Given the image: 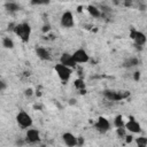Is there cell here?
Returning a JSON list of instances; mask_svg holds the SVG:
<instances>
[{
	"label": "cell",
	"instance_id": "4316f807",
	"mask_svg": "<svg viewBox=\"0 0 147 147\" xmlns=\"http://www.w3.org/2000/svg\"><path fill=\"white\" fill-rule=\"evenodd\" d=\"M76 103V99H70V105H75Z\"/></svg>",
	"mask_w": 147,
	"mask_h": 147
},
{
	"label": "cell",
	"instance_id": "ffe728a7",
	"mask_svg": "<svg viewBox=\"0 0 147 147\" xmlns=\"http://www.w3.org/2000/svg\"><path fill=\"white\" fill-rule=\"evenodd\" d=\"M136 142H137L138 146L145 147V146H147V138H145V137H139V138L136 139Z\"/></svg>",
	"mask_w": 147,
	"mask_h": 147
},
{
	"label": "cell",
	"instance_id": "83f0119b",
	"mask_svg": "<svg viewBox=\"0 0 147 147\" xmlns=\"http://www.w3.org/2000/svg\"><path fill=\"white\" fill-rule=\"evenodd\" d=\"M115 1H117V0H115Z\"/></svg>",
	"mask_w": 147,
	"mask_h": 147
},
{
	"label": "cell",
	"instance_id": "d6986e66",
	"mask_svg": "<svg viewBox=\"0 0 147 147\" xmlns=\"http://www.w3.org/2000/svg\"><path fill=\"white\" fill-rule=\"evenodd\" d=\"M74 85H75V87L77 90H80V91L85 90V83H84L83 79H76L75 83H74Z\"/></svg>",
	"mask_w": 147,
	"mask_h": 147
},
{
	"label": "cell",
	"instance_id": "9c48e42d",
	"mask_svg": "<svg viewBox=\"0 0 147 147\" xmlns=\"http://www.w3.org/2000/svg\"><path fill=\"white\" fill-rule=\"evenodd\" d=\"M25 139L30 144H37L40 141V133L36 129H29L25 133Z\"/></svg>",
	"mask_w": 147,
	"mask_h": 147
},
{
	"label": "cell",
	"instance_id": "8fae6325",
	"mask_svg": "<svg viewBox=\"0 0 147 147\" xmlns=\"http://www.w3.org/2000/svg\"><path fill=\"white\" fill-rule=\"evenodd\" d=\"M60 63L67 65V67H70V68H75L76 67V61L72 56V54H69V53H63L60 57Z\"/></svg>",
	"mask_w": 147,
	"mask_h": 147
},
{
	"label": "cell",
	"instance_id": "44dd1931",
	"mask_svg": "<svg viewBox=\"0 0 147 147\" xmlns=\"http://www.w3.org/2000/svg\"><path fill=\"white\" fill-rule=\"evenodd\" d=\"M30 2L33 6H45L49 3V0H31Z\"/></svg>",
	"mask_w": 147,
	"mask_h": 147
},
{
	"label": "cell",
	"instance_id": "d4e9b609",
	"mask_svg": "<svg viewBox=\"0 0 147 147\" xmlns=\"http://www.w3.org/2000/svg\"><path fill=\"white\" fill-rule=\"evenodd\" d=\"M140 78V72L139 71H136L134 72V80H138Z\"/></svg>",
	"mask_w": 147,
	"mask_h": 147
},
{
	"label": "cell",
	"instance_id": "9a60e30c",
	"mask_svg": "<svg viewBox=\"0 0 147 147\" xmlns=\"http://www.w3.org/2000/svg\"><path fill=\"white\" fill-rule=\"evenodd\" d=\"M5 8H6V10L9 11V13H16V11H18V10L21 9V7H20L17 3H15V2H7V3L5 5Z\"/></svg>",
	"mask_w": 147,
	"mask_h": 147
},
{
	"label": "cell",
	"instance_id": "484cf974",
	"mask_svg": "<svg viewBox=\"0 0 147 147\" xmlns=\"http://www.w3.org/2000/svg\"><path fill=\"white\" fill-rule=\"evenodd\" d=\"M125 138H126V142H131L132 141V136H125Z\"/></svg>",
	"mask_w": 147,
	"mask_h": 147
},
{
	"label": "cell",
	"instance_id": "7a4b0ae2",
	"mask_svg": "<svg viewBox=\"0 0 147 147\" xmlns=\"http://www.w3.org/2000/svg\"><path fill=\"white\" fill-rule=\"evenodd\" d=\"M54 70H55L56 75L59 76V78H60L64 84L70 79L71 74H72V68L67 67V65H64V64H62V63H57V64H55Z\"/></svg>",
	"mask_w": 147,
	"mask_h": 147
},
{
	"label": "cell",
	"instance_id": "2e32d148",
	"mask_svg": "<svg viewBox=\"0 0 147 147\" xmlns=\"http://www.w3.org/2000/svg\"><path fill=\"white\" fill-rule=\"evenodd\" d=\"M138 64H139V60L137 57H130V59L125 60L124 63H123V65L125 68H132V67H136Z\"/></svg>",
	"mask_w": 147,
	"mask_h": 147
},
{
	"label": "cell",
	"instance_id": "5b68a950",
	"mask_svg": "<svg viewBox=\"0 0 147 147\" xmlns=\"http://www.w3.org/2000/svg\"><path fill=\"white\" fill-rule=\"evenodd\" d=\"M94 127H95V130H96L98 132H100V133H106V132H108V131L110 130V123H109V121H108L106 117L100 116V117L96 119V122L94 123Z\"/></svg>",
	"mask_w": 147,
	"mask_h": 147
},
{
	"label": "cell",
	"instance_id": "3957f363",
	"mask_svg": "<svg viewBox=\"0 0 147 147\" xmlns=\"http://www.w3.org/2000/svg\"><path fill=\"white\" fill-rule=\"evenodd\" d=\"M16 122L22 129H29L32 125V117L25 111H20L16 115Z\"/></svg>",
	"mask_w": 147,
	"mask_h": 147
},
{
	"label": "cell",
	"instance_id": "5bb4252c",
	"mask_svg": "<svg viewBox=\"0 0 147 147\" xmlns=\"http://www.w3.org/2000/svg\"><path fill=\"white\" fill-rule=\"evenodd\" d=\"M87 11H88V14H90L92 17H94V18H99V17L102 16L101 9H99L98 7H95V6H93V5L87 6Z\"/></svg>",
	"mask_w": 147,
	"mask_h": 147
},
{
	"label": "cell",
	"instance_id": "cb8c5ba5",
	"mask_svg": "<svg viewBox=\"0 0 147 147\" xmlns=\"http://www.w3.org/2000/svg\"><path fill=\"white\" fill-rule=\"evenodd\" d=\"M5 88H6V82L5 80H1L0 82V90L1 91H5Z\"/></svg>",
	"mask_w": 147,
	"mask_h": 147
},
{
	"label": "cell",
	"instance_id": "e0dca14e",
	"mask_svg": "<svg viewBox=\"0 0 147 147\" xmlns=\"http://www.w3.org/2000/svg\"><path fill=\"white\" fill-rule=\"evenodd\" d=\"M2 46H3L5 48H7V49L14 48V41H13V39H10L9 37H5V38L2 39Z\"/></svg>",
	"mask_w": 147,
	"mask_h": 147
},
{
	"label": "cell",
	"instance_id": "7c38bea8",
	"mask_svg": "<svg viewBox=\"0 0 147 147\" xmlns=\"http://www.w3.org/2000/svg\"><path fill=\"white\" fill-rule=\"evenodd\" d=\"M125 129L127 131H130L131 133H140L141 132L140 124L134 119H130L127 123H125Z\"/></svg>",
	"mask_w": 147,
	"mask_h": 147
},
{
	"label": "cell",
	"instance_id": "30bf717a",
	"mask_svg": "<svg viewBox=\"0 0 147 147\" xmlns=\"http://www.w3.org/2000/svg\"><path fill=\"white\" fill-rule=\"evenodd\" d=\"M62 139H63V141H64V144H65L67 146L74 147V146L78 145V139H79V138H77V137H76L75 134H72L71 132H65V133L62 134Z\"/></svg>",
	"mask_w": 147,
	"mask_h": 147
},
{
	"label": "cell",
	"instance_id": "4fadbf2b",
	"mask_svg": "<svg viewBox=\"0 0 147 147\" xmlns=\"http://www.w3.org/2000/svg\"><path fill=\"white\" fill-rule=\"evenodd\" d=\"M36 54L42 61H51L52 60V56H51L49 51L46 49L45 47H37L36 48Z\"/></svg>",
	"mask_w": 147,
	"mask_h": 147
},
{
	"label": "cell",
	"instance_id": "ba28073f",
	"mask_svg": "<svg viewBox=\"0 0 147 147\" xmlns=\"http://www.w3.org/2000/svg\"><path fill=\"white\" fill-rule=\"evenodd\" d=\"M103 95H105L106 99H108V100H110V101H118V100L124 99V98L127 95V93L124 94L123 92H116V91L106 90V91L103 92Z\"/></svg>",
	"mask_w": 147,
	"mask_h": 147
},
{
	"label": "cell",
	"instance_id": "7402d4cb",
	"mask_svg": "<svg viewBox=\"0 0 147 147\" xmlns=\"http://www.w3.org/2000/svg\"><path fill=\"white\" fill-rule=\"evenodd\" d=\"M116 134H117L119 138L125 137V136H126V129H124V126H123V127H117V129H116Z\"/></svg>",
	"mask_w": 147,
	"mask_h": 147
},
{
	"label": "cell",
	"instance_id": "52a82bcc",
	"mask_svg": "<svg viewBox=\"0 0 147 147\" xmlns=\"http://www.w3.org/2000/svg\"><path fill=\"white\" fill-rule=\"evenodd\" d=\"M72 56H74L76 63H86V62H88V60H90V56H88L87 52H86L85 49H83V48L76 49V51L72 53Z\"/></svg>",
	"mask_w": 147,
	"mask_h": 147
},
{
	"label": "cell",
	"instance_id": "277c9868",
	"mask_svg": "<svg viewBox=\"0 0 147 147\" xmlns=\"http://www.w3.org/2000/svg\"><path fill=\"white\" fill-rule=\"evenodd\" d=\"M130 37L134 41L136 46H144L146 44V41H147L146 34L144 32H141V31H138V30H131Z\"/></svg>",
	"mask_w": 147,
	"mask_h": 147
},
{
	"label": "cell",
	"instance_id": "8992f818",
	"mask_svg": "<svg viewBox=\"0 0 147 147\" xmlns=\"http://www.w3.org/2000/svg\"><path fill=\"white\" fill-rule=\"evenodd\" d=\"M60 23H61V26L65 28V29H70L75 25V21H74V15L71 11H64L61 16V20H60Z\"/></svg>",
	"mask_w": 147,
	"mask_h": 147
},
{
	"label": "cell",
	"instance_id": "ac0fdd59",
	"mask_svg": "<svg viewBox=\"0 0 147 147\" xmlns=\"http://www.w3.org/2000/svg\"><path fill=\"white\" fill-rule=\"evenodd\" d=\"M114 125H115L116 129H117V127H123V126H125V123H124L123 117H122L121 115H117V116L115 117V119H114Z\"/></svg>",
	"mask_w": 147,
	"mask_h": 147
},
{
	"label": "cell",
	"instance_id": "603a6c76",
	"mask_svg": "<svg viewBox=\"0 0 147 147\" xmlns=\"http://www.w3.org/2000/svg\"><path fill=\"white\" fill-rule=\"evenodd\" d=\"M25 96H31L32 94H33V92H32V90L31 88H28V90H25Z\"/></svg>",
	"mask_w": 147,
	"mask_h": 147
},
{
	"label": "cell",
	"instance_id": "6da1fadb",
	"mask_svg": "<svg viewBox=\"0 0 147 147\" xmlns=\"http://www.w3.org/2000/svg\"><path fill=\"white\" fill-rule=\"evenodd\" d=\"M14 32L23 42H28L31 34V26L28 23H20L14 28Z\"/></svg>",
	"mask_w": 147,
	"mask_h": 147
}]
</instances>
